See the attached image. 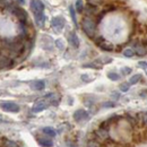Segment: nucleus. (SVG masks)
Segmentation results:
<instances>
[{"mask_svg": "<svg viewBox=\"0 0 147 147\" xmlns=\"http://www.w3.org/2000/svg\"><path fill=\"white\" fill-rule=\"evenodd\" d=\"M86 119H88V112L83 109H79V110L75 111L74 113V120L76 122H82V121H85Z\"/></svg>", "mask_w": 147, "mask_h": 147, "instance_id": "nucleus-7", "label": "nucleus"}, {"mask_svg": "<svg viewBox=\"0 0 147 147\" xmlns=\"http://www.w3.org/2000/svg\"><path fill=\"white\" fill-rule=\"evenodd\" d=\"M11 13H13L14 15H16V17L19 19L20 23L26 24L27 14H26V11H25L24 9H22V8H19V7H13V8H11Z\"/></svg>", "mask_w": 147, "mask_h": 147, "instance_id": "nucleus-6", "label": "nucleus"}, {"mask_svg": "<svg viewBox=\"0 0 147 147\" xmlns=\"http://www.w3.org/2000/svg\"><path fill=\"white\" fill-rule=\"evenodd\" d=\"M68 42H69V44L73 48H75V49L79 48V38H78L77 34L74 31L69 32V34H68Z\"/></svg>", "mask_w": 147, "mask_h": 147, "instance_id": "nucleus-9", "label": "nucleus"}, {"mask_svg": "<svg viewBox=\"0 0 147 147\" xmlns=\"http://www.w3.org/2000/svg\"><path fill=\"white\" fill-rule=\"evenodd\" d=\"M111 95H112V97H113V98H115V100H118V98H119V94H118V93H112Z\"/></svg>", "mask_w": 147, "mask_h": 147, "instance_id": "nucleus-32", "label": "nucleus"}, {"mask_svg": "<svg viewBox=\"0 0 147 147\" xmlns=\"http://www.w3.org/2000/svg\"><path fill=\"white\" fill-rule=\"evenodd\" d=\"M95 43H96L102 50H104V51H112V50L114 49V45H113V44H111V43H109L108 41L103 40L102 37L95 40Z\"/></svg>", "mask_w": 147, "mask_h": 147, "instance_id": "nucleus-8", "label": "nucleus"}, {"mask_svg": "<svg viewBox=\"0 0 147 147\" xmlns=\"http://www.w3.org/2000/svg\"><path fill=\"white\" fill-rule=\"evenodd\" d=\"M75 6H76V11H77V13H82V11H83V9H84L83 0H77L76 3H75Z\"/></svg>", "mask_w": 147, "mask_h": 147, "instance_id": "nucleus-21", "label": "nucleus"}, {"mask_svg": "<svg viewBox=\"0 0 147 147\" xmlns=\"http://www.w3.org/2000/svg\"><path fill=\"white\" fill-rule=\"evenodd\" d=\"M103 107H104V108H113V107H115V105H114L113 102H107V103L103 104Z\"/></svg>", "mask_w": 147, "mask_h": 147, "instance_id": "nucleus-30", "label": "nucleus"}, {"mask_svg": "<svg viewBox=\"0 0 147 147\" xmlns=\"http://www.w3.org/2000/svg\"><path fill=\"white\" fill-rule=\"evenodd\" d=\"M45 98L50 102V104H52V105H55V107H58L59 101H60V97L57 96L55 94H48V95H45Z\"/></svg>", "mask_w": 147, "mask_h": 147, "instance_id": "nucleus-13", "label": "nucleus"}, {"mask_svg": "<svg viewBox=\"0 0 147 147\" xmlns=\"http://www.w3.org/2000/svg\"><path fill=\"white\" fill-rule=\"evenodd\" d=\"M96 135H97L101 139H107V138H109V132H108V130L104 128V127H101V128L98 129V130L96 131Z\"/></svg>", "mask_w": 147, "mask_h": 147, "instance_id": "nucleus-14", "label": "nucleus"}, {"mask_svg": "<svg viewBox=\"0 0 147 147\" xmlns=\"http://www.w3.org/2000/svg\"><path fill=\"white\" fill-rule=\"evenodd\" d=\"M134 50H135L136 55H139V57H144V55H146V53H147L146 48H145L143 44H139V43H137V44L135 45Z\"/></svg>", "mask_w": 147, "mask_h": 147, "instance_id": "nucleus-12", "label": "nucleus"}, {"mask_svg": "<svg viewBox=\"0 0 147 147\" xmlns=\"http://www.w3.org/2000/svg\"><path fill=\"white\" fill-rule=\"evenodd\" d=\"M69 13H70V16H71V19H73L75 26L77 27L78 24H77V19H76V11H75V8H74L73 6H69Z\"/></svg>", "mask_w": 147, "mask_h": 147, "instance_id": "nucleus-18", "label": "nucleus"}, {"mask_svg": "<svg viewBox=\"0 0 147 147\" xmlns=\"http://www.w3.org/2000/svg\"><path fill=\"white\" fill-rule=\"evenodd\" d=\"M108 78L110 79V80H113V82H117V80H119L120 79V75L117 73H113V71H111V73L108 74Z\"/></svg>", "mask_w": 147, "mask_h": 147, "instance_id": "nucleus-20", "label": "nucleus"}, {"mask_svg": "<svg viewBox=\"0 0 147 147\" xmlns=\"http://www.w3.org/2000/svg\"><path fill=\"white\" fill-rule=\"evenodd\" d=\"M140 118H142V122L144 125H147V113H142L140 114Z\"/></svg>", "mask_w": 147, "mask_h": 147, "instance_id": "nucleus-29", "label": "nucleus"}, {"mask_svg": "<svg viewBox=\"0 0 147 147\" xmlns=\"http://www.w3.org/2000/svg\"><path fill=\"white\" fill-rule=\"evenodd\" d=\"M50 102L47 100V98H43V100H37L36 102L34 103L33 108H32V111L33 112H41V111H44L48 107H49Z\"/></svg>", "mask_w": 147, "mask_h": 147, "instance_id": "nucleus-5", "label": "nucleus"}, {"mask_svg": "<svg viewBox=\"0 0 147 147\" xmlns=\"http://www.w3.org/2000/svg\"><path fill=\"white\" fill-rule=\"evenodd\" d=\"M131 68H129V67H123L122 69H121V74L123 75V76H127L129 74H131Z\"/></svg>", "mask_w": 147, "mask_h": 147, "instance_id": "nucleus-27", "label": "nucleus"}, {"mask_svg": "<svg viewBox=\"0 0 147 147\" xmlns=\"http://www.w3.org/2000/svg\"><path fill=\"white\" fill-rule=\"evenodd\" d=\"M55 45H57V48H58V49H60V50H63V49H65L63 41H62L61 38H59V40H57V41H55Z\"/></svg>", "mask_w": 147, "mask_h": 147, "instance_id": "nucleus-25", "label": "nucleus"}, {"mask_svg": "<svg viewBox=\"0 0 147 147\" xmlns=\"http://www.w3.org/2000/svg\"><path fill=\"white\" fill-rule=\"evenodd\" d=\"M38 144L42 145V146H53V143L50 139H47V138H40L38 139Z\"/></svg>", "mask_w": 147, "mask_h": 147, "instance_id": "nucleus-16", "label": "nucleus"}, {"mask_svg": "<svg viewBox=\"0 0 147 147\" xmlns=\"http://www.w3.org/2000/svg\"><path fill=\"white\" fill-rule=\"evenodd\" d=\"M122 52H123V55H125V57H128V58L132 57V55L136 53L135 50H132V49H126V50H123Z\"/></svg>", "mask_w": 147, "mask_h": 147, "instance_id": "nucleus-24", "label": "nucleus"}, {"mask_svg": "<svg viewBox=\"0 0 147 147\" xmlns=\"http://www.w3.org/2000/svg\"><path fill=\"white\" fill-rule=\"evenodd\" d=\"M1 109L3 111H6V112H14V113H17L20 110V108H19V105L17 103L10 102V101L1 102Z\"/></svg>", "mask_w": 147, "mask_h": 147, "instance_id": "nucleus-3", "label": "nucleus"}, {"mask_svg": "<svg viewBox=\"0 0 147 147\" xmlns=\"http://www.w3.org/2000/svg\"><path fill=\"white\" fill-rule=\"evenodd\" d=\"M103 1H104V0H87V3H88V5H91V6L96 7V6L102 5V3H103Z\"/></svg>", "mask_w": 147, "mask_h": 147, "instance_id": "nucleus-22", "label": "nucleus"}, {"mask_svg": "<svg viewBox=\"0 0 147 147\" xmlns=\"http://www.w3.org/2000/svg\"><path fill=\"white\" fill-rule=\"evenodd\" d=\"M92 76L91 75H86V74H84V75H82V80L83 82H87V83H90V82H92L93 78H91Z\"/></svg>", "mask_w": 147, "mask_h": 147, "instance_id": "nucleus-26", "label": "nucleus"}, {"mask_svg": "<svg viewBox=\"0 0 147 147\" xmlns=\"http://www.w3.org/2000/svg\"><path fill=\"white\" fill-rule=\"evenodd\" d=\"M11 66H13V61L8 57L1 55V60H0V67H1V69H7V68H9Z\"/></svg>", "mask_w": 147, "mask_h": 147, "instance_id": "nucleus-10", "label": "nucleus"}, {"mask_svg": "<svg viewBox=\"0 0 147 147\" xmlns=\"http://www.w3.org/2000/svg\"><path fill=\"white\" fill-rule=\"evenodd\" d=\"M65 24H66V20L63 19V17H60V16H57V17H53L51 19V25L53 27L57 33H60L63 27H65Z\"/></svg>", "mask_w": 147, "mask_h": 147, "instance_id": "nucleus-4", "label": "nucleus"}, {"mask_svg": "<svg viewBox=\"0 0 147 147\" xmlns=\"http://www.w3.org/2000/svg\"><path fill=\"white\" fill-rule=\"evenodd\" d=\"M34 18H35V23L37 24V26L42 27V26H43V24H44V20H45V16H44V14H43V15H41V16L34 17Z\"/></svg>", "mask_w": 147, "mask_h": 147, "instance_id": "nucleus-19", "label": "nucleus"}, {"mask_svg": "<svg viewBox=\"0 0 147 147\" xmlns=\"http://www.w3.org/2000/svg\"><path fill=\"white\" fill-rule=\"evenodd\" d=\"M129 86H130V83H129V82L128 83H122V84L120 85V91H121V92H128L129 88H130Z\"/></svg>", "mask_w": 147, "mask_h": 147, "instance_id": "nucleus-23", "label": "nucleus"}, {"mask_svg": "<svg viewBox=\"0 0 147 147\" xmlns=\"http://www.w3.org/2000/svg\"><path fill=\"white\" fill-rule=\"evenodd\" d=\"M43 132H44L47 136H49V137H55V135H57V131H55L53 128H51V127H45V128H43Z\"/></svg>", "mask_w": 147, "mask_h": 147, "instance_id": "nucleus-15", "label": "nucleus"}, {"mask_svg": "<svg viewBox=\"0 0 147 147\" xmlns=\"http://www.w3.org/2000/svg\"><path fill=\"white\" fill-rule=\"evenodd\" d=\"M140 78H142V75H140V74H136V75H134V76L129 79L130 85H135V84H137V83L140 80Z\"/></svg>", "mask_w": 147, "mask_h": 147, "instance_id": "nucleus-17", "label": "nucleus"}, {"mask_svg": "<svg viewBox=\"0 0 147 147\" xmlns=\"http://www.w3.org/2000/svg\"><path fill=\"white\" fill-rule=\"evenodd\" d=\"M3 145H6V146H17V144L15 143V142H13V140H8V139H6V144H3Z\"/></svg>", "mask_w": 147, "mask_h": 147, "instance_id": "nucleus-28", "label": "nucleus"}, {"mask_svg": "<svg viewBox=\"0 0 147 147\" xmlns=\"http://www.w3.org/2000/svg\"><path fill=\"white\" fill-rule=\"evenodd\" d=\"M138 66H139V67H143V68H147V62L140 61V62H138Z\"/></svg>", "mask_w": 147, "mask_h": 147, "instance_id": "nucleus-31", "label": "nucleus"}, {"mask_svg": "<svg viewBox=\"0 0 147 147\" xmlns=\"http://www.w3.org/2000/svg\"><path fill=\"white\" fill-rule=\"evenodd\" d=\"M45 86V83L44 80H33L31 83V88L33 91H42Z\"/></svg>", "mask_w": 147, "mask_h": 147, "instance_id": "nucleus-11", "label": "nucleus"}, {"mask_svg": "<svg viewBox=\"0 0 147 147\" xmlns=\"http://www.w3.org/2000/svg\"><path fill=\"white\" fill-rule=\"evenodd\" d=\"M82 28L84 31V33L88 37H93L95 35V31H96V24L91 17H84L82 20Z\"/></svg>", "mask_w": 147, "mask_h": 147, "instance_id": "nucleus-1", "label": "nucleus"}, {"mask_svg": "<svg viewBox=\"0 0 147 147\" xmlns=\"http://www.w3.org/2000/svg\"><path fill=\"white\" fill-rule=\"evenodd\" d=\"M31 9L34 14V17L41 16L43 15V11H44V5L40 0H31Z\"/></svg>", "mask_w": 147, "mask_h": 147, "instance_id": "nucleus-2", "label": "nucleus"}, {"mask_svg": "<svg viewBox=\"0 0 147 147\" xmlns=\"http://www.w3.org/2000/svg\"><path fill=\"white\" fill-rule=\"evenodd\" d=\"M17 1H18L19 3H24L25 2V0H17Z\"/></svg>", "mask_w": 147, "mask_h": 147, "instance_id": "nucleus-33", "label": "nucleus"}]
</instances>
